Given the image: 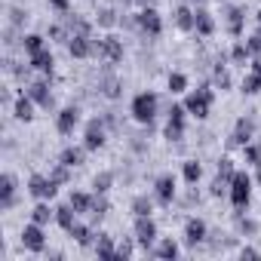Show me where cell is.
Instances as JSON below:
<instances>
[{"label": "cell", "instance_id": "obj_1", "mask_svg": "<svg viewBox=\"0 0 261 261\" xmlns=\"http://www.w3.org/2000/svg\"><path fill=\"white\" fill-rule=\"evenodd\" d=\"M157 114H160V95L154 89H142L139 95H133V101H129V117H133L139 126H145L148 133L157 123Z\"/></svg>", "mask_w": 261, "mask_h": 261}, {"label": "cell", "instance_id": "obj_2", "mask_svg": "<svg viewBox=\"0 0 261 261\" xmlns=\"http://www.w3.org/2000/svg\"><path fill=\"white\" fill-rule=\"evenodd\" d=\"M212 101H215V86H212V83H203V86H197V89H188L181 105H185V111H188L191 117L206 120V117L212 114Z\"/></svg>", "mask_w": 261, "mask_h": 261}, {"label": "cell", "instance_id": "obj_3", "mask_svg": "<svg viewBox=\"0 0 261 261\" xmlns=\"http://www.w3.org/2000/svg\"><path fill=\"white\" fill-rule=\"evenodd\" d=\"M227 200H230L233 209H249V203H252V175L246 169L233 172L230 188H227Z\"/></svg>", "mask_w": 261, "mask_h": 261}, {"label": "cell", "instance_id": "obj_4", "mask_svg": "<svg viewBox=\"0 0 261 261\" xmlns=\"http://www.w3.org/2000/svg\"><path fill=\"white\" fill-rule=\"evenodd\" d=\"M133 237H136L139 249H142L145 255H151V252H154V246H157V240H160V230H157V221H154V215H136Z\"/></svg>", "mask_w": 261, "mask_h": 261}, {"label": "cell", "instance_id": "obj_5", "mask_svg": "<svg viewBox=\"0 0 261 261\" xmlns=\"http://www.w3.org/2000/svg\"><path fill=\"white\" fill-rule=\"evenodd\" d=\"M123 56H126V46H123V37H117V34H105V37H98L95 40V59H101L105 65H120L123 62Z\"/></svg>", "mask_w": 261, "mask_h": 261}, {"label": "cell", "instance_id": "obj_6", "mask_svg": "<svg viewBox=\"0 0 261 261\" xmlns=\"http://www.w3.org/2000/svg\"><path fill=\"white\" fill-rule=\"evenodd\" d=\"M185 123H188L185 105H169V117H166V129H163V139L169 145H181L185 142Z\"/></svg>", "mask_w": 261, "mask_h": 261}, {"label": "cell", "instance_id": "obj_7", "mask_svg": "<svg viewBox=\"0 0 261 261\" xmlns=\"http://www.w3.org/2000/svg\"><path fill=\"white\" fill-rule=\"evenodd\" d=\"M59 188H62V185H59L53 175H43V172H31V175H28V185H25V191H28L34 200H56Z\"/></svg>", "mask_w": 261, "mask_h": 261}, {"label": "cell", "instance_id": "obj_8", "mask_svg": "<svg viewBox=\"0 0 261 261\" xmlns=\"http://www.w3.org/2000/svg\"><path fill=\"white\" fill-rule=\"evenodd\" d=\"M105 145H108V123H105V117H92L86 123V129H83V148L89 154H95Z\"/></svg>", "mask_w": 261, "mask_h": 261}, {"label": "cell", "instance_id": "obj_9", "mask_svg": "<svg viewBox=\"0 0 261 261\" xmlns=\"http://www.w3.org/2000/svg\"><path fill=\"white\" fill-rule=\"evenodd\" d=\"M19 243H22L25 252H31V255H43V252H46V230H43V224L28 221V224L22 227V233H19Z\"/></svg>", "mask_w": 261, "mask_h": 261}, {"label": "cell", "instance_id": "obj_10", "mask_svg": "<svg viewBox=\"0 0 261 261\" xmlns=\"http://www.w3.org/2000/svg\"><path fill=\"white\" fill-rule=\"evenodd\" d=\"M136 31H142L145 37H160L163 34V16L157 13V7H142L136 13Z\"/></svg>", "mask_w": 261, "mask_h": 261}, {"label": "cell", "instance_id": "obj_11", "mask_svg": "<svg viewBox=\"0 0 261 261\" xmlns=\"http://www.w3.org/2000/svg\"><path fill=\"white\" fill-rule=\"evenodd\" d=\"M181 240H185V246H188V249L206 246V240H209V224H206L200 215H191V218H185V230H181Z\"/></svg>", "mask_w": 261, "mask_h": 261}, {"label": "cell", "instance_id": "obj_12", "mask_svg": "<svg viewBox=\"0 0 261 261\" xmlns=\"http://www.w3.org/2000/svg\"><path fill=\"white\" fill-rule=\"evenodd\" d=\"M154 200L160 206H172L178 200V181H175L172 172H163V175L154 178Z\"/></svg>", "mask_w": 261, "mask_h": 261}, {"label": "cell", "instance_id": "obj_13", "mask_svg": "<svg viewBox=\"0 0 261 261\" xmlns=\"http://www.w3.org/2000/svg\"><path fill=\"white\" fill-rule=\"evenodd\" d=\"M25 92L34 98V105L37 108H43V111H53L56 108V95H53V86H49V77H43V80H31V83H25Z\"/></svg>", "mask_w": 261, "mask_h": 261}, {"label": "cell", "instance_id": "obj_14", "mask_svg": "<svg viewBox=\"0 0 261 261\" xmlns=\"http://www.w3.org/2000/svg\"><path fill=\"white\" fill-rule=\"evenodd\" d=\"M249 142H255V117H240L233 133L227 136V148H246Z\"/></svg>", "mask_w": 261, "mask_h": 261}, {"label": "cell", "instance_id": "obj_15", "mask_svg": "<svg viewBox=\"0 0 261 261\" xmlns=\"http://www.w3.org/2000/svg\"><path fill=\"white\" fill-rule=\"evenodd\" d=\"M80 120H83L80 105H65V108L56 114V133H59V136H74V129L80 126Z\"/></svg>", "mask_w": 261, "mask_h": 261}, {"label": "cell", "instance_id": "obj_16", "mask_svg": "<svg viewBox=\"0 0 261 261\" xmlns=\"http://www.w3.org/2000/svg\"><path fill=\"white\" fill-rule=\"evenodd\" d=\"M65 46H68V56L77 59V62L95 59V40H92V34H71V40Z\"/></svg>", "mask_w": 261, "mask_h": 261}, {"label": "cell", "instance_id": "obj_17", "mask_svg": "<svg viewBox=\"0 0 261 261\" xmlns=\"http://www.w3.org/2000/svg\"><path fill=\"white\" fill-rule=\"evenodd\" d=\"M224 28L233 40H240L246 34V7H240V4L224 7Z\"/></svg>", "mask_w": 261, "mask_h": 261}, {"label": "cell", "instance_id": "obj_18", "mask_svg": "<svg viewBox=\"0 0 261 261\" xmlns=\"http://www.w3.org/2000/svg\"><path fill=\"white\" fill-rule=\"evenodd\" d=\"M98 92H101L108 101H117V98L123 95V80H120V77L111 71V65H108V68L98 74Z\"/></svg>", "mask_w": 261, "mask_h": 261}, {"label": "cell", "instance_id": "obj_19", "mask_svg": "<svg viewBox=\"0 0 261 261\" xmlns=\"http://www.w3.org/2000/svg\"><path fill=\"white\" fill-rule=\"evenodd\" d=\"M16 191H19V178L13 172H4V175H0V209H4V212H10L19 203Z\"/></svg>", "mask_w": 261, "mask_h": 261}, {"label": "cell", "instance_id": "obj_20", "mask_svg": "<svg viewBox=\"0 0 261 261\" xmlns=\"http://www.w3.org/2000/svg\"><path fill=\"white\" fill-rule=\"evenodd\" d=\"M240 92H243V95H258V92H261V56H255V59L249 62V74H243Z\"/></svg>", "mask_w": 261, "mask_h": 261}, {"label": "cell", "instance_id": "obj_21", "mask_svg": "<svg viewBox=\"0 0 261 261\" xmlns=\"http://www.w3.org/2000/svg\"><path fill=\"white\" fill-rule=\"evenodd\" d=\"M215 89H221V92H230L233 89V77H230V71H227V56L221 53L218 59H215V65H212V80H209Z\"/></svg>", "mask_w": 261, "mask_h": 261}, {"label": "cell", "instance_id": "obj_22", "mask_svg": "<svg viewBox=\"0 0 261 261\" xmlns=\"http://www.w3.org/2000/svg\"><path fill=\"white\" fill-rule=\"evenodd\" d=\"M28 65H31V71H37V74H43V77H53V71H56V56L49 53V46H43L40 53L28 56Z\"/></svg>", "mask_w": 261, "mask_h": 261}, {"label": "cell", "instance_id": "obj_23", "mask_svg": "<svg viewBox=\"0 0 261 261\" xmlns=\"http://www.w3.org/2000/svg\"><path fill=\"white\" fill-rule=\"evenodd\" d=\"M34 111H37L34 98H31L28 92H19V95H16V101H13V117H16L19 123H31V120L37 117Z\"/></svg>", "mask_w": 261, "mask_h": 261}, {"label": "cell", "instance_id": "obj_24", "mask_svg": "<svg viewBox=\"0 0 261 261\" xmlns=\"http://www.w3.org/2000/svg\"><path fill=\"white\" fill-rule=\"evenodd\" d=\"M92 252H95V258H98V261H117V243H114V237H111V233H105V230H98Z\"/></svg>", "mask_w": 261, "mask_h": 261}, {"label": "cell", "instance_id": "obj_25", "mask_svg": "<svg viewBox=\"0 0 261 261\" xmlns=\"http://www.w3.org/2000/svg\"><path fill=\"white\" fill-rule=\"evenodd\" d=\"M151 255H154V258H160V261H175V258L181 255V246H178V240H175V237H160Z\"/></svg>", "mask_w": 261, "mask_h": 261}, {"label": "cell", "instance_id": "obj_26", "mask_svg": "<svg viewBox=\"0 0 261 261\" xmlns=\"http://www.w3.org/2000/svg\"><path fill=\"white\" fill-rule=\"evenodd\" d=\"M172 22H175V28H178V31L194 34V22H197V16H194V10H191L188 4H178V7H175V13H172Z\"/></svg>", "mask_w": 261, "mask_h": 261}, {"label": "cell", "instance_id": "obj_27", "mask_svg": "<svg viewBox=\"0 0 261 261\" xmlns=\"http://www.w3.org/2000/svg\"><path fill=\"white\" fill-rule=\"evenodd\" d=\"M194 16H197L194 31H197L200 37H212V34H215V16H212L206 7H197V10H194Z\"/></svg>", "mask_w": 261, "mask_h": 261}, {"label": "cell", "instance_id": "obj_28", "mask_svg": "<svg viewBox=\"0 0 261 261\" xmlns=\"http://www.w3.org/2000/svg\"><path fill=\"white\" fill-rule=\"evenodd\" d=\"M68 237H74V243H77L80 249H92V246H95V237H98V233H95V230H92L89 224L77 221V224H74V227L68 230Z\"/></svg>", "mask_w": 261, "mask_h": 261}, {"label": "cell", "instance_id": "obj_29", "mask_svg": "<svg viewBox=\"0 0 261 261\" xmlns=\"http://www.w3.org/2000/svg\"><path fill=\"white\" fill-rule=\"evenodd\" d=\"M68 203L77 209V215H89L92 212V203H95V191H71L68 194Z\"/></svg>", "mask_w": 261, "mask_h": 261}, {"label": "cell", "instance_id": "obj_30", "mask_svg": "<svg viewBox=\"0 0 261 261\" xmlns=\"http://www.w3.org/2000/svg\"><path fill=\"white\" fill-rule=\"evenodd\" d=\"M227 59H230V65H240V68H246L255 56H252V49H249V43L240 37V40H233V46H230V53H227Z\"/></svg>", "mask_w": 261, "mask_h": 261}, {"label": "cell", "instance_id": "obj_31", "mask_svg": "<svg viewBox=\"0 0 261 261\" xmlns=\"http://www.w3.org/2000/svg\"><path fill=\"white\" fill-rule=\"evenodd\" d=\"M86 148L83 145H68V148H62V154H59V160L65 163V166H71V169H77V166H83V160H86Z\"/></svg>", "mask_w": 261, "mask_h": 261}, {"label": "cell", "instance_id": "obj_32", "mask_svg": "<svg viewBox=\"0 0 261 261\" xmlns=\"http://www.w3.org/2000/svg\"><path fill=\"white\" fill-rule=\"evenodd\" d=\"M77 221H80V215H77V209H74L71 203H62V206H56V224H59L65 233H68V230H71Z\"/></svg>", "mask_w": 261, "mask_h": 261}, {"label": "cell", "instance_id": "obj_33", "mask_svg": "<svg viewBox=\"0 0 261 261\" xmlns=\"http://www.w3.org/2000/svg\"><path fill=\"white\" fill-rule=\"evenodd\" d=\"M233 224H237V233L240 237H258V230H261V224L255 221V218H249V215H243V209H237L233 212Z\"/></svg>", "mask_w": 261, "mask_h": 261}, {"label": "cell", "instance_id": "obj_34", "mask_svg": "<svg viewBox=\"0 0 261 261\" xmlns=\"http://www.w3.org/2000/svg\"><path fill=\"white\" fill-rule=\"evenodd\" d=\"M98 28H105V31H111V28H117L120 25V13L114 10V7H98V13H95V19H92Z\"/></svg>", "mask_w": 261, "mask_h": 261}, {"label": "cell", "instance_id": "obj_35", "mask_svg": "<svg viewBox=\"0 0 261 261\" xmlns=\"http://www.w3.org/2000/svg\"><path fill=\"white\" fill-rule=\"evenodd\" d=\"M19 46H22V53H25V56H34V53H40V49L46 46V37H43V34L28 31V34H22V37H19Z\"/></svg>", "mask_w": 261, "mask_h": 261}, {"label": "cell", "instance_id": "obj_36", "mask_svg": "<svg viewBox=\"0 0 261 261\" xmlns=\"http://www.w3.org/2000/svg\"><path fill=\"white\" fill-rule=\"evenodd\" d=\"M31 221L46 227L49 221H56V206H49V200H37V206L31 209Z\"/></svg>", "mask_w": 261, "mask_h": 261}, {"label": "cell", "instance_id": "obj_37", "mask_svg": "<svg viewBox=\"0 0 261 261\" xmlns=\"http://www.w3.org/2000/svg\"><path fill=\"white\" fill-rule=\"evenodd\" d=\"M166 89H169V95H185V92L191 89V80H188V74H181V71H172V74L166 77Z\"/></svg>", "mask_w": 261, "mask_h": 261}, {"label": "cell", "instance_id": "obj_38", "mask_svg": "<svg viewBox=\"0 0 261 261\" xmlns=\"http://www.w3.org/2000/svg\"><path fill=\"white\" fill-rule=\"evenodd\" d=\"M181 178H185V185H200V178H203V163H200V160H185V163H181Z\"/></svg>", "mask_w": 261, "mask_h": 261}, {"label": "cell", "instance_id": "obj_39", "mask_svg": "<svg viewBox=\"0 0 261 261\" xmlns=\"http://www.w3.org/2000/svg\"><path fill=\"white\" fill-rule=\"evenodd\" d=\"M154 203L157 200H151L148 194H139V197H133L129 209H133V215H154Z\"/></svg>", "mask_w": 261, "mask_h": 261}, {"label": "cell", "instance_id": "obj_40", "mask_svg": "<svg viewBox=\"0 0 261 261\" xmlns=\"http://www.w3.org/2000/svg\"><path fill=\"white\" fill-rule=\"evenodd\" d=\"M111 188H114V172L111 169H101V172L92 175V191L95 194H108Z\"/></svg>", "mask_w": 261, "mask_h": 261}, {"label": "cell", "instance_id": "obj_41", "mask_svg": "<svg viewBox=\"0 0 261 261\" xmlns=\"http://www.w3.org/2000/svg\"><path fill=\"white\" fill-rule=\"evenodd\" d=\"M136 237H120L117 240V261H129V258H133L136 255Z\"/></svg>", "mask_w": 261, "mask_h": 261}, {"label": "cell", "instance_id": "obj_42", "mask_svg": "<svg viewBox=\"0 0 261 261\" xmlns=\"http://www.w3.org/2000/svg\"><path fill=\"white\" fill-rule=\"evenodd\" d=\"M46 37H49L53 43H68V40H71V31H68L65 22H53V25L46 28Z\"/></svg>", "mask_w": 261, "mask_h": 261}, {"label": "cell", "instance_id": "obj_43", "mask_svg": "<svg viewBox=\"0 0 261 261\" xmlns=\"http://www.w3.org/2000/svg\"><path fill=\"white\" fill-rule=\"evenodd\" d=\"M108 212H111L108 194H95V203H92V212H89V215H92V224H98V221H101V218H105Z\"/></svg>", "mask_w": 261, "mask_h": 261}, {"label": "cell", "instance_id": "obj_44", "mask_svg": "<svg viewBox=\"0 0 261 261\" xmlns=\"http://www.w3.org/2000/svg\"><path fill=\"white\" fill-rule=\"evenodd\" d=\"M240 151H243V163H246V166H258V163H261V145H258V142H249V145L240 148Z\"/></svg>", "mask_w": 261, "mask_h": 261}, {"label": "cell", "instance_id": "obj_45", "mask_svg": "<svg viewBox=\"0 0 261 261\" xmlns=\"http://www.w3.org/2000/svg\"><path fill=\"white\" fill-rule=\"evenodd\" d=\"M233 172H237V166H233V160L224 154V157H218V163H215V175H221L224 181H230L233 178Z\"/></svg>", "mask_w": 261, "mask_h": 261}, {"label": "cell", "instance_id": "obj_46", "mask_svg": "<svg viewBox=\"0 0 261 261\" xmlns=\"http://www.w3.org/2000/svg\"><path fill=\"white\" fill-rule=\"evenodd\" d=\"M71 172H74V169H71V166H65L62 160H56V166L49 169V175H53L59 185H68V181H71Z\"/></svg>", "mask_w": 261, "mask_h": 261}, {"label": "cell", "instance_id": "obj_47", "mask_svg": "<svg viewBox=\"0 0 261 261\" xmlns=\"http://www.w3.org/2000/svg\"><path fill=\"white\" fill-rule=\"evenodd\" d=\"M227 188H230V181H224L221 175H215L212 185H209V197H227Z\"/></svg>", "mask_w": 261, "mask_h": 261}, {"label": "cell", "instance_id": "obj_48", "mask_svg": "<svg viewBox=\"0 0 261 261\" xmlns=\"http://www.w3.org/2000/svg\"><path fill=\"white\" fill-rule=\"evenodd\" d=\"M25 22H28V13H25L22 7H10V25L19 28V25H25Z\"/></svg>", "mask_w": 261, "mask_h": 261}, {"label": "cell", "instance_id": "obj_49", "mask_svg": "<svg viewBox=\"0 0 261 261\" xmlns=\"http://www.w3.org/2000/svg\"><path fill=\"white\" fill-rule=\"evenodd\" d=\"M246 43H249V49H252V56H261V34L255 31L252 37H246Z\"/></svg>", "mask_w": 261, "mask_h": 261}, {"label": "cell", "instance_id": "obj_50", "mask_svg": "<svg viewBox=\"0 0 261 261\" xmlns=\"http://www.w3.org/2000/svg\"><path fill=\"white\" fill-rule=\"evenodd\" d=\"M46 4L53 10H59V13H71V0H46Z\"/></svg>", "mask_w": 261, "mask_h": 261}, {"label": "cell", "instance_id": "obj_51", "mask_svg": "<svg viewBox=\"0 0 261 261\" xmlns=\"http://www.w3.org/2000/svg\"><path fill=\"white\" fill-rule=\"evenodd\" d=\"M258 255H261V252L252 249V246H243V249H240V258H258Z\"/></svg>", "mask_w": 261, "mask_h": 261}, {"label": "cell", "instance_id": "obj_52", "mask_svg": "<svg viewBox=\"0 0 261 261\" xmlns=\"http://www.w3.org/2000/svg\"><path fill=\"white\" fill-rule=\"evenodd\" d=\"M255 181H258V188H261V163L255 166Z\"/></svg>", "mask_w": 261, "mask_h": 261}, {"label": "cell", "instance_id": "obj_53", "mask_svg": "<svg viewBox=\"0 0 261 261\" xmlns=\"http://www.w3.org/2000/svg\"><path fill=\"white\" fill-rule=\"evenodd\" d=\"M255 22H258V34H261V10H258V16H255Z\"/></svg>", "mask_w": 261, "mask_h": 261}, {"label": "cell", "instance_id": "obj_54", "mask_svg": "<svg viewBox=\"0 0 261 261\" xmlns=\"http://www.w3.org/2000/svg\"><path fill=\"white\" fill-rule=\"evenodd\" d=\"M197 4H206V0H197Z\"/></svg>", "mask_w": 261, "mask_h": 261}]
</instances>
